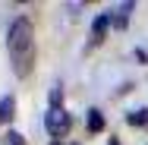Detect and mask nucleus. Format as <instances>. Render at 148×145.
<instances>
[{"instance_id":"5","label":"nucleus","mask_w":148,"mask_h":145,"mask_svg":"<svg viewBox=\"0 0 148 145\" xmlns=\"http://www.w3.org/2000/svg\"><path fill=\"white\" fill-rule=\"evenodd\" d=\"M85 123H88V133H95V136H98V133L104 129V114H101L98 107H91L88 114H85Z\"/></svg>"},{"instance_id":"11","label":"nucleus","mask_w":148,"mask_h":145,"mask_svg":"<svg viewBox=\"0 0 148 145\" xmlns=\"http://www.w3.org/2000/svg\"><path fill=\"white\" fill-rule=\"evenodd\" d=\"M51 145H63V142H51Z\"/></svg>"},{"instance_id":"3","label":"nucleus","mask_w":148,"mask_h":145,"mask_svg":"<svg viewBox=\"0 0 148 145\" xmlns=\"http://www.w3.org/2000/svg\"><path fill=\"white\" fill-rule=\"evenodd\" d=\"M110 25H114V13H110V10L98 13V16H95V22H91V41H95V44H98V41H104V35H107Z\"/></svg>"},{"instance_id":"10","label":"nucleus","mask_w":148,"mask_h":145,"mask_svg":"<svg viewBox=\"0 0 148 145\" xmlns=\"http://www.w3.org/2000/svg\"><path fill=\"white\" fill-rule=\"evenodd\" d=\"M107 145H120V142H117V139H114V142H107Z\"/></svg>"},{"instance_id":"2","label":"nucleus","mask_w":148,"mask_h":145,"mask_svg":"<svg viewBox=\"0 0 148 145\" xmlns=\"http://www.w3.org/2000/svg\"><path fill=\"white\" fill-rule=\"evenodd\" d=\"M69 126H73V117L66 114V111H47L44 114V129H47V136L54 142H60L69 133Z\"/></svg>"},{"instance_id":"4","label":"nucleus","mask_w":148,"mask_h":145,"mask_svg":"<svg viewBox=\"0 0 148 145\" xmlns=\"http://www.w3.org/2000/svg\"><path fill=\"white\" fill-rule=\"evenodd\" d=\"M132 10H136V3H132V0H126V3H120V6L110 10V13H114V25H117V29H126V25H129V13H132Z\"/></svg>"},{"instance_id":"1","label":"nucleus","mask_w":148,"mask_h":145,"mask_svg":"<svg viewBox=\"0 0 148 145\" xmlns=\"http://www.w3.org/2000/svg\"><path fill=\"white\" fill-rule=\"evenodd\" d=\"M6 51H10V66L19 79H29L32 69H35V57H38V47H35V29L25 16L13 19L10 32H6Z\"/></svg>"},{"instance_id":"9","label":"nucleus","mask_w":148,"mask_h":145,"mask_svg":"<svg viewBox=\"0 0 148 145\" xmlns=\"http://www.w3.org/2000/svg\"><path fill=\"white\" fill-rule=\"evenodd\" d=\"M3 145H25V136L16 133V129H10V133L3 136Z\"/></svg>"},{"instance_id":"8","label":"nucleus","mask_w":148,"mask_h":145,"mask_svg":"<svg viewBox=\"0 0 148 145\" xmlns=\"http://www.w3.org/2000/svg\"><path fill=\"white\" fill-rule=\"evenodd\" d=\"M51 111H63V88L60 85L51 88Z\"/></svg>"},{"instance_id":"6","label":"nucleus","mask_w":148,"mask_h":145,"mask_svg":"<svg viewBox=\"0 0 148 145\" xmlns=\"http://www.w3.org/2000/svg\"><path fill=\"white\" fill-rule=\"evenodd\" d=\"M13 111H16V98L13 95L0 98V123H10L13 120Z\"/></svg>"},{"instance_id":"7","label":"nucleus","mask_w":148,"mask_h":145,"mask_svg":"<svg viewBox=\"0 0 148 145\" xmlns=\"http://www.w3.org/2000/svg\"><path fill=\"white\" fill-rule=\"evenodd\" d=\"M126 123H129V126H148V111L145 107L129 111V114H126Z\"/></svg>"}]
</instances>
